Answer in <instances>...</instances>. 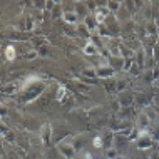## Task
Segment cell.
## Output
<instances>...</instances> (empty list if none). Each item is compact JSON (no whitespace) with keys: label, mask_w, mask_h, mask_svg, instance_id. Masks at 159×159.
<instances>
[{"label":"cell","mask_w":159,"mask_h":159,"mask_svg":"<svg viewBox=\"0 0 159 159\" xmlns=\"http://www.w3.org/2000/svg\"><path fill=\"white\" fill-rule=\"evenodd\" d=\"M152 136L149 134L148 131H141V134L139 137H137V141H136V148L137 149H151L152 148Z\"/></svg>","instance_id":"1"},{"label":"cell","mask_w":159,"mask_h":159,"mask_svg":"<svg viewBox=\"0 0 159 159\" xmlns=\"http://www.w3.org/2000/svg\"><path fill=\"white\" fill-rule=\"evenodd\" d=\"M96 72H97L99 79H112V77L116 75V70L111 66H99L96 69Z\"/></svg>","instance_id":"2"},{"label":"cell","mask_w":159,"mask_h":159,"mask_svg":"<svg viewBox=\"0 0 159 159\" xmlns=\"http://www.w3.org/2000/svg\"><path fill=\"white\" fill-rule=\"evenodd\" d=\"M59 151H61L62 156H66V159H70L72 156H74L75 149H74V146H72L70 143L62 141V143H59Z\"/></svg>","instance_id":"3"},{"label":"cell","mask_w":159,"mask_h":159,"mask_svg":"<svg viewBox=\"0 0 159 159\" xmlns=\"http://www.w3.org/2000/svg\"><path fill=\"white\" fill-rule=\"evenodd\" d=\"M149 124H151V117H149L148 112H141L137 116V129L139 131H148Z\"/></svg>","instance_id":"4"},{"label":"cell","mask_w":159,"mask_h":159,"mask_svg":"<svg viewBox=\"0 0 159 159\" xmlns=\"http://www.w3.org/2000/svg\"><path fill=\"white\" fill-rule=\"evenodd\" d=\"M50 136H52V129H50V124L45 122L40 129V139H42V144L44 146H49L50 144Z\"/></svg>","instance_id":"5"},{"label":"cell","mask_w":159,"mask_h":159,"mask_svg":"<svg viewBox=\"0 0 159 159\" xmlns=\"http://www.w3.org/2000/svg\"><path fill=\"white\" fill-rule=\"evenodd\" d=\"M124 59L122 57H119V55H111L109 57V61H107V66H111L116 70V69H124L122 66H124Z\"/></svg>","instance_id":"6"},{"label":"cell","mask_w":159,"mask_h":159,"mask_svg":"<svg viewBox=\"0 0 159 159\" xmlns=\"http://www.w3.org/2000/svg\"><path fill=\"white\" fill-rule=\"evenodd\" d=\"M62 17H64V20H66V24H69V25H74V24L79 22V15H77V12L66 10L62 14Z\"/></svg>","instance_id":"7"},{"label":"cell","mask_w":159,"mask_h":159,"mask_svg":"<svg viewBox=\"0 0 159 159\" xmlns=\"http://www.w3.org/2000/svg\"><path fill=\"white\" fill-rule=\"evenodd\" d=\"M107 8H97L96 12H94V19H96L97 25H104L106 24V17H107Z\"/></svg>","instance_id":"8"},{"label":"cell","mask_w":159,"mask_h":159,"mask_svg":"<svg viewBox=\"0 0 159 159\" xmlns=\"http://www.w3.org/2000/svg\"><path fill=\"white\" fill-rule=\"evenodd\" d=\"M84 54L85 55H97L99 54V47L96 44H92V42H87L84 47Z\"/></svg>","instance_id":"9"},{"label":"cell","mask_w":159,"mask_h":159,"mask_svg":"<svg viewBox=\"0 0 159 159\" xmlns=\"http://www.w3.org/2000/svg\"><path fill=\"white\" fill-rule=\"evenodd\" d=\"M119 102H121V106H124V107L132 106V96H131V94H126V92H121V96H119Z\"/></svg>","instance_id":"10"},{"label":"cell","mask_w":159,"mask_h":159,"mask_svg":"<svg viewBox=\"0 0 159 159\" xmlns=\"http://www.w3.org/2000/svg\"><path fill=\"white\" fill-rule=\"evenodd\" d=\"M15 47L14 45H7L5 47V59H7V61L8 62H12V61H14V59H15Z\"/></svg>","instance_id":"11"},{"label":"cell","mask_w":159,"mask_h":159,"mask_svg":"<svg viewBox=\"0 0 159 159\" xmlns=\"http://www.w3.org/2000/svg\"><path fill=\"white\" fill-rule=\"evenodd\" d=\"M85 27L89 29V30H96L97 29V22H96V19L91 15H87V19H85Z\"/></svg>","instance_id":"12"},{"label":"cell","mask_w":159,"mask_h":159,"mask_svg":"<svg viewBox=\"0 0 159 159\" xmlns=\"http://www.w3.org/2000/svg\"><path fill=\"white\" fill-rule=\"evenodd\" d=\"M84 143H85V137H84V136H80V137L77 136V137H75V141H74V144H72V146H74L75 151H79V149H82Z\"/></svg>","instance_id":"13"},{"label":"cell","mask_w":159,"mask_h":159,"mask_svg":"<svg viewBox=\"0 0 159 159\" xmlns=\"http://www.w3.org/2000/svg\"><path fill=\"white\" fill-rule=\"evenodd\" d=\"M106 157H107V159H117V157H119L117 149H116V148H109V149L106 151Z\"/></svg>","instance_id":"14"},{"label":"cell","mask_w":159,"mask_h":159,"mask_svg":"<svg viewBox=\"0 0 159 159\" xmlns=\"http://www.w3.org/2000/svg\"><path fill=\"white\" fill-rule=\"evenodd\" d=\"M119 7H121V3H119V2H107V10H109V12H117Z\"/></svg>","instance_id":"15"},{"label":"cell","mask_w":159,"mask_h":159,"mask_svg":"<svg viewBox=\"0 0 159 159\" xmlns=\"http://www.w3.org/2000/svg\"><path fill=\"white\" fill-rule=\"evenodd\" d=\"M92 144H94V148H102L104 146V137L102 136H97V137H94V141H92Z\"/></svg>","instance_id":"16"},{"label":"cell","mask_w":159,"mask_h":159,"mask_svg":"<svg viewBox=\"0 0 159 159\" xmlns=\"http://www.w3.org/2000/svg\"><path fill=\"white\" fill-rule=\"evenodd\" d=\"M84 75H87V77H97V72H96V69L85 67L84 69Z\"/></svg>","instance_id":"17"},{"label":"cell","mask_w":159,"mask_h":159,"mask_svg":"<svg viewBox=\"0 0 159 159\" xmlns=\"http://www.w3.org/2000/svg\"><path fill=\"white\" fill-rule=\"evenodd\" d=\"M15 91H17V84H10V85H5V87H3V92L5 94H12Z\"/></svg>","instance_id":"18"},{"label":"cell","mask_w":159,"mask_h":159,"mask_svg":"<svg viewBox=\"0 0 159 159\" xmlns=\"http://www.w3.org/2000/svg\"><path fill=\"white\" fill-rule=\"evenodd\" d=\"M66 87H62V85H61V87H59V91H57V96H55V99H57V101H62V99H64V96H66Z\"/></svg>","instance_id":"19"},{"label":"cell","mask_w":159,"mask_h":159,"mask_svg":"<svg viewBox=\"0 0 159 159\" xmlns=\"http://www.w3.org/2000/svg\"><path fill=\"white\" fill-rule=\"evenodd\" d=\"M144 80L146 82H154V75H152V70H148L144 74Z\"/></svg>","instance_id":"20"},{"label":"cell","mask_w":159,"mask_h":159,"mask_svg":"<svg viewBox=\"0 0 159 159\" xmlns=\"http://www.w3.org/2000/svg\"><path fill=\"white\" fill-rule=\"evenodd\" d=\"M97 30H99V34H101V37H107V29H106V25H97Z\"/></svg>","instance_id":"21"},{"label":"cell","mask_w":159,"mask_h":159,"mask_svg":"<svg viewBox=\"0 0 159 159\" xmlns=\"http://www.w3.org/2000/svg\"><path fill=\"white\" fill-rule=\"evenodd\" d=\"M151 136H152V139L159 141V124H157V126H156V127L152 129V134H151Z\"/></svg>","instance_id":"22"},{"label":"cell","mask_w":159,"mask_h":159,"mask_svg":"<svg viewBox=\"0 0 159 159\" xmlns=\"http://www.w3.org/2000/svg\"><path fill=\"white\" fill-rule=\"evenodd\" d=\"M37 55H39V52H35V50H30V52H29L27 55H25V57H27L29 61H32V59H35Z\"/></svg>","instance_id":"23"},{"label":"cell","mask_w":159,"mask_h":159,"mask_svg":"<svg viewBox=\"0 0 159 159\" xmlns=\"http://www.w3.org/2000/svg\"><path fill=\"white\" fill-rule=\"evenodd\" d=\"M152 75H154V80L159 79V66H156V67L152 69Z\"/></svg>","instance_id":"24"},{"label":"cell","mask_w":159,"mask_h":159,"mask_svg":"<svg viewBox=\"0 0 159 159\" xmlns=\"http://www.w3.org/2000/svg\"><path fill=\"white\" fill-rule=\"evenodd\" d=\"M154 59H159V44H156L154 47Z\"/></svg>","instance_id":"25"},{"label":"cell","mask_w":159,"mask_h":159,"mask_svg":"<svg viewBox=\"0 0 159 159\" xmlns=\"http://www.w3.org/2000/svg\"><path fill=\"white\" fill-rule=\"evenodd\" d=\"M84 159H94V157H92L89 152H85V154H84Z\"/></svg>","instance_id":"26"},{"label":"cell","mask_w":159,"mask_h":159,"mask_svg":"<svg viewBox=\"0 0 159 159\" xmlns=\"http://www.w3.org/2000/svg\"><path fill=\"white\" fill-rule=\"evenodd\" d=\"M151 159H159V154H154V156H152Z\"/></svg>","instance_id":"27"},{"label":"cell","mask_w":159,"mask_h":159,"mask_svg":"<svg viewBox=\"0 0 159 159\" xmlns=\"http://www.w3.org/2000/svg\"><path fill=\"white\" fill-rule=\"evenodd\" d=\"M117 159H126V157H117Z\"/></svg>","instance_id":"28"},{"label":"cell","mask_w":159,"mask_h":159,"mask_svg":"<svg viewBox=\"0 0 159 159\" xmlns=\"http://www.w3.org/2000/svg\"><path fill=\"white\" fill-rule=\"evenodd\" d=\"M157 143H159V141H157Z\"/></svg>","instance_id":"29"}]
</instances>
